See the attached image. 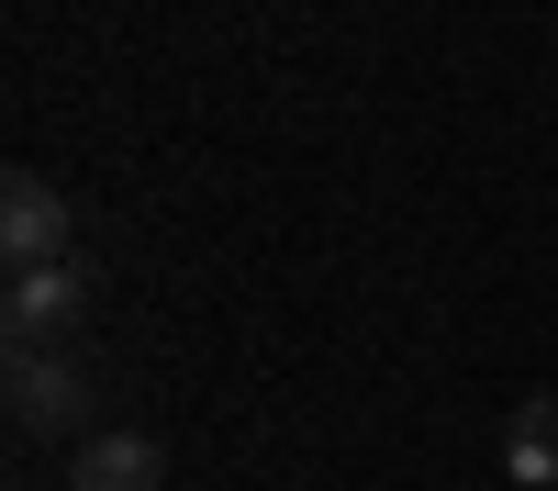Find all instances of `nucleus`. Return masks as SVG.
<instances>
[{"label": "nucleus", "instance_id": "obj_1", "mask_svg": "<svg viewBox=\"0 0 558 491\" xmlns=\"http://www.w3.org/2000/svg\"><path fill=\"white\" fill-rule=\"evenodd\" d=\"M101 369L78 346H45V357H12V425L23 435H101Z\"/></svg>", "mask_w": 558, "mask_h": 491}, {"label": "nucleus", "instance_id": "obj_4", "mask_svg": "<svg viewBox=\"0 0 558 491\" xmlns=\"http://www.w3.org/2000/svg\"><path fill=\"white\" fill-rule=\"evenodd\" d=\"M68 491H168V446L157 435H78L68 446Z\"/></svg>", "mask_w": 558, "mask_h": 491}, {"label": "nucleus", "instance_id": "obj_3", "mask_svg": "<svg viewBox=\"0 0 558 491\" xmlns=\"http://www.w3.org/2000/svg\"><path fill=\"white\" fill-rule=\"evenodd\" d=\"M68 235H78V201H68L45 168H12V179H0V246H12V268H57Z\"/></svg>", "mask_w": 558, "mask_h": 491}, {"label": "nucleus", "instance_id": "obj_5", "mask_svg": "<svg viewBox=\"0 0 558 491\" xmlns=\"http://www.w3.org/2000/svg\"><path fill=\"white\" fill-rule=\"evenodd\" d=\"M502 480L514 491H547L558 480V391H525L514 425H502Z\"/></svg>", "mask_w": 558, "mask_h": 491}, {"label": "nucleus", "instance_id": "obj_2", "mask_svg": "<svg viewBox=\"0 0 558 491\" xmlns=\"http://www.w3.org/2000/svg\"><path fill=\"white\" fill-rule=\"evenodd\" d=\"M78 312H89V268H78V257H57V268H12V302H0V324H12V357L78 346Z\"/></svg>", "mask_w": 558, "mask_h": 491}]
</instances>
